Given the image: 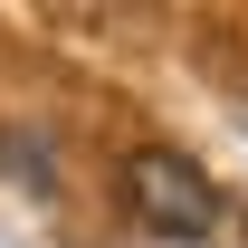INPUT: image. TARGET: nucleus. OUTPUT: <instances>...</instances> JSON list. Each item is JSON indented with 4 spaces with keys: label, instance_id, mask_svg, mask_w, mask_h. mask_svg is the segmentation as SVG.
Segmentation results:
<instances>
[{
    "label": "nucleus",
    "instance_id": "1",
    "mask_svg": "<svg viewBox=\"0 0 248 248\" xmlns=\"http://www.w3.org/2000/svg\"><path fill=\"white\" fill-rule=\"evenodd\" d=\"M124 191H134L143 229H162V239H219V229H229L219 182H210L191 153H172V143H143V153L124 162Z\"/></svg>",
    "mask_w": 248,
    "mask_h": 248
}]
</instances>
